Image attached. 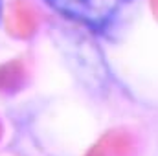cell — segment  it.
<instances>
[{"instance_id":"2","label":"cell","mask_w":158,"mask_h":156,"mask_svg":"<svg viewBox=\"0 0 158 156\" xmlns=\"http://www.w3.org/2000/svg\"><path fill=\"white\" fill-rule=\"evenodd\" d=\"M0 18H2V0H0Z\"/></svg>"},{"instance_id":"1","label":"cell","mask_w":158,"mask_h":156,"mask_svg":"<svg viewBox=\"0 0 158 156\" xmlns=\"http://www.w3.org/2000/svg\"><path fill=\"white\" fill-rule=\"evenodd\" d=\"M59 15L90 30H105L131 0H44Z\"/></svg>"}]
</instances>
